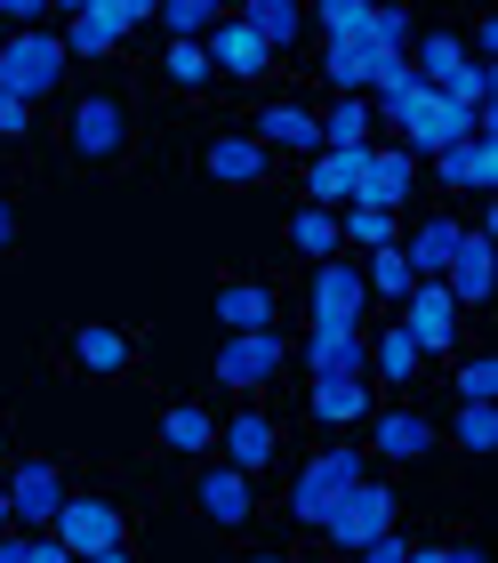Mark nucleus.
<instances>
[{
    "instance_id": "20",
    "label": "nucleus",
    "mask_w": 498,
    "mask_h": 563,
    "mask_svg": "<svg viewBox=\"0 0 498 563\" xmlns=\"http://www.w3.org/2000/svg\"><path fill=\"white\" fill-rule=\"evenodd\" d=\"M434 186L490 201V194H498V145H490V137H458L451 153H434Z\"/></svg>"
},
{
    "instance_id": "35",
    "label": "nucleus",
    "mask_w": 498,
    "mask_h": 563,
    "mask_svg": "<svg viewBox=\"0 0 498 563\" xmlns=\"http://www.w3.org/2000/svg\"><path fill=\"white\" fill-rule=\"evenodd\" d=\"M362 290H370V298H395V306H402V298L418 290V274L402 266V250H370V266H362Z\"/></svg>"
},
{
    "instance_id": "14",
    "label": "nucleus",
    "mask_w": 498,
    "mask_h": 563,
    "mask_svg": "<svg viewBox=\"0 0 498 563\" xmlns=\"http://www.w3.org/2000/svg\"><path fill=\"white\" fill-rule=\"evenodd\" d=\"M362 306H370V290H362V266L354 258H322L306 282V314L313 322H362Z\"/></svg>"
},
{
    "instance_id": "46",
    "label": "nucleus",
    "mask_w": 498,
    "mask_h": 563,
    "mask_svg": "<svg viewBox=\"0 0 498 563\" xmlns=\"http://www.w3.org/2000/svg\"><path fill=\"white\" fill-rule=\"evenodd\" d=\"M0 563H24V540H9V531H0Z\"/></svg>"
},
{
    "instance_id": "50",
    "label": "nucleus",
    "mask_w": 498,
    "mask_h": 563,
    "mask_svg": "<svg viewBox=\"0 0 498 563\" xmlns=\"http://www.w3.org/2000/svg\"><path fill=\"white\" fill-rule=\"evenodd\" d=\"M242 563H290V555H274V548H266V555H242Z\"/></svg>"
},
{
    "instance_id": "16",
    "label": "nucleus",
    "mask_w": 498,
    "mask_h": 563,
    "mask_svg": "<svg viewBox=\"0 0 498 563\" xmlns=\"http://www.w3.org/2000/svg\"><path fill=\"white\" fill-rule=\"evenodd\" d=\"M218 451H225V467H233V475H250V483H257V475H266L274 459H281V427H274L266 411H233V419L218 427Z\"/></svg>"
},
{
    "instance_id": "13",
    "label": "nucleus",
    "mask_w": 498,
    "mask_h": 563,
    "mask_svg": "<svg viewBox=\"0 0 498 563\" xmlns=\"http://www.w3.org/2000/svg\"><path fill=\"white\" fill-rule=\"evenodd\" d=\"M306 371L313 378H370V339H362V322H313L306 330Z\"/></svg>"
},
{
    "instance_id": "9",
    "label": "nucleus",
    "mask_w": 498,
    "mask_h": 563,
    "mask_svg": "<svg viewBox=\"0 0 498 563\" xmlns=\"http://www.w3.org/2000/svg\"><path fill=\"white\" fill-rule=\"evenodd\" d=\"M410 194H418V162H410L402 145H370V153H362V186H354L362 210L402 218V210H410Z\"/></svg>"
},
{
    "instance_id": "24",
    "label": "nucleus",
    "mask_w": 498,
    "mask_h": 563,
    "mask_svg": "<svg viewBox=\"0 0 498 563\" xmlns=\"http://www.w3.org/2000/svg\"><path fill=\"white\" fill-rule=\"evenodd\" d=\"M458 242H466V225H458L451 210H442V218L418 225L410 242H395V250H402V266H410L418 282H442V266H451V250H458Z\"/></svg>"
},
{
    "instance_id": "5",
    "label": "nucleus",
    "mask_w": 498,
    "mask_h": 563,
    "mask_svg": "<svg viewBox=\"0 0 498 563\" xmlns=\"http://www.w3.org/2000/svg\"><path fill=\"white\" fill-rule=\"evenodd\" d=\"M65 145H73V162H121V145H129V106H121L113 89L73 97V113H65Z\"/></svg>"
},
{
    "instance_id": "30",
    "label": "nucleus",
    "mask_w": 498,
    "mask_h": 563,
    "mask_svg": "<svg viewBox=\"0 0 498 563\" xmlns=\"http://www.w3.org/2000/svg\"><path fill=\"white\" fill-rule=\"evenodd\" d=\"M306 24L322 33V48H370V0H322L306 9Z\"/></svg>"
},
{
    "instance_id": "28",
    "label": "nucleus",
    "mask_w": 498,
    "mask_h": 563,
    "mask_svg": "<svg viewBox=\"0 0 498 563\" xmlns=\"http://www.w3.org/2000/svg\"><path fill=\"white\" fill-rule=\"evenodd\" d=\"M313 121H322V153H362L378 130L370 97H330V113H313Z\"/></svg>"
},
{
    "instance_id": "32",
    "label": "nucleus",
    "mask_w": 498,
    "mask_h": 563,
    "mask_svg": "<svg viewBox=\"0 0 498 563\" xmlns=\"http://www.w3.org/2000/svg\"><path fill=\"white\" fill-rule=\"evenodd\" d=\"M418 363H427V354L410 346V330H402V322H386L378 339H370V378H386V387H395V395H402L410 378H418Z\"/></svg>"
},
{
    "instance_id": "6",
    "label": "nucleus",
    "mask_w": 498,
    "mask_h": 563,
    "mask_svg": "<svg viewBox=\"0 0 498 563\" xmlns=\"http://www.w3.org/2000/svg\"><path fill=\"white\" fill-rule=\"evenodd\" d=\"M48 540H57L73 563H89V555H113L129 540V516H121L113 499H81V492H73L57 507V523H48Z\"/></svg>"
},
{
    "instance_id": "45",
    "label": "nucleus",
    "mask_w": 498,
    "mask_h": 563,
    "mask_svg": "<svg viewBox=\"0 0 498 563\" xmlns=\"http://www.w3.org/2000/svg\"><path fill=\"white\" fill-rule=\"evenodd\" d=\"M0 250H16V210L0 201Z\"/></svg>"
},
{
    "instance_id": "15",
    "label": "nucleus",
    "mask_w": 498,
    "mask_h": 563,
    "mask_svg": "<svg viewBox=\"0 0 498 563\" xmlns=\"http://www.w3.org/2000/svg\"><path fill=\"white\" fill-rule=\"evenodd\" d=\"M201 48H209V73H225V81H266V73H274V48L257 41L242 16H218Z\"/></svg>"
},
{
    "instance_id": "40",
    "label": "nucleus",
    "mask_w": 498,
    "mask_h": 563,
    "mask_svg": "<svg viewBox=\"0 0 498 563\" xmlns=\"http://www.w3.org/2000/svg\"><path fill=\"white\" fill-rule=\"evenodd\" d=\"M498 443V419H490V402H458V451L466 459H483Z\"/></svg>"
},
{
    "instance_id": "37",
    "label": "nucleus",
    "mask_w": 498,
    "mask_h": 563,
    "mask_svg": "<svg viewBox=\"0 0 498 563\" xmlns=\"http://www.w3.org/2000/svg\"><path fill=\"white\" fill-rule=\"evenodd\" d=\"M337 242H362V250H395V218H386V210H362V201H346V210H337Z\"/></svg>"
},
{
    "instance_id": "8",
    "label": "nucleus",
    "mask_w": 498,
    "mask_h": 563,
    "mask_svg": "<svg viewBox=\"0 0 498 563\" xmlns=\"http://www.w3.org/2000/svg\"><path fill=\"white\" fill-rule=\"evenodd\" d=\"M0 483H9V523H24V531H48L57 507L73 499V483H65L57 459H24V467H9Z\"/></svg>"
},
{
    "instance_id": "12",
    "label": "nucleus",
    "mask_w": 498,
    "mask_h": 563,
    "mask_svg": "<svg viewBox=\"0 0 498 563\" xmlns=\"http://www.w3.org/2000/svg\"><path fill=\"white\" fill-rule=\"evenodd\" d=\"M201 177H218L225 194H250V186H274V153L257 145L250 130H233V137H209L201 153Z\"/></svg>"
},
{
    "instance_id": "48",
    "label": "nucleus",
    "mask_w": 498,
    "mask_h": 563,
    "mask_svg": "<svg viewBox=\"0 0 498 563\" xmlns=\"http://www.w3.org/2000/svg\"><path fill=\"white\" fill-rule=\"evenodd\" d=\"M451 563H490V555L483 548H451Z\"/></svg>"
},
{
    "instance_id": "29",
    "label": "nucleus",
    "mask_w": 498,
    "mask_h": 563,
    "mask_svg": "<svg viewBox=\"0 0 498 563\" xmlns=\"http://www.w3.org/2000/svg\"><path fill=\"white\" fill-rule=\"evenodd\" d=\"M162 443H169L177 459L218 451V411H209V402H169V411H162Z\"/></svg>"
},
{
    "instance_id": "1",
    "label": "nucleus",
    "mask_w": 498,
    "mask_h": 563,
    "mask_svg": "<svg viewBox=\"0 0 498 563\" xmlns=\"http://www.w3.org/2000/svg\"><path fill=\"white\" fill-rule=\"evenodd\" d=\"M65 41H57V24H41V33H9L0 41V89L16 97V106H41V97H57L65 89Z\"/></svg>"
},
{
    "instance_id": "26",
    "label": "nucleus",
    "mask_w": 498,
    "mask_h": 563,
    "mask_svg": "<svg viewBox=\"0 0 498 563\" xmlns=\"http://www.w3.org/2000/svg\"><path fill=\"white\" fill-rule=\"evenodd\" d=\"M274 282H225L218 290V322H225V339H242V330H274Z\"/></svg>"
},
{
    "instance_id": "17",
    "label": "nucleus",
    "mask_w": 498,
    "mask_h": 563,
    "mask_svg": "<svg viewBox=\"0 0 498 563\" xmlns=\"http://www.w3.org/2000/svg\"><path fill=\"white\" fill-rule=\"evenodd\" d=\"M370 451L386 467H418V459L434 451V419L410 411V402H386V411H370Z\"/></svg>"
},
{
    "instance_id": "39",
    "label": "nucleus",
    "mask_w": 498,
    "mask_h": 563,
    "mask_svg": "<svg viewBox=\"0 0 498 563\" xmlns=\"http://www.w3.org/2000/svg\"><path fill=\"white\" fill-rule=\"evenodd\" d=\"M162 73H169L177 89H209V81H218V73H209V48H201V41H169V48H162Z\"/></svg>"
},
{
    "instance_id": "34",
    "label": "nucleus",
    "mask_w": 498,
    "mask_h": 563,
    "mask_svg": "<svg viewBox=\"0 0 498 563\" xmlns=\"http://www.w3.org/2000/svg\"><path fill=\"white\" fill-rule=\"evenodd\" d=\"M322 89L330 97H362L370 89V48H322Z\"/></svg>"
},
{
    "instance_id": "51",
    "label": "nucleus",
    "mask_w": 498,
    "mask_h": 563,
    "mask_svg": "<svg viewBox=\"0 0 498 563\" xmlns=\"http://www.w3.org/2000/svg\"><path fill=\"white\" fill-rule=\"evenodd\" d=\"M0 531H9V483H0Z\"/></svg>"
},
{
    "instance_id": "11",
    "label": "nucleus",
    "mask_w": 498,
    "mask_h": 563,
    "mask_svg": "<svg viewBox=\"0 0 498 563\" xmlns=\"http://www.w3.org/2000/svg\"><path fill=\"white\" fill-rule=\"evenodd\" d=\"M395 322L410 330L418 354H451V346H458V306H451V290H442V282H418V290L395 306Z\"/></svg>"
},
{
    "instance_id": "36",
    "label": "nucleus",
    "mask_w": 498,
    "mask_h": 563,
    "mask_svg": "<svg viewBox=\"0 0 498 563\" xmlns=\"http://www.w3.org/2000/svg\"><path fill=\"white\" fill-rule=\"evenodd\" d=\"M410 41H418V16L402 9H370V57H410Z\"/></svg>"
},
{
    "instance_id": "21",
    "label": "nucleus",
    "mask_w": 498,
    "mask_h": 563,
    "mask_svg": "<svg viewBox=\"0 0 498 563\" xmlns=\"http://www.w3.org/2000/svg\"><path fill=\"white\" fill-rule=\"evenodd\" d=\"M490 234H475V225H466V242L451 250V266H442V290H451V306L466 314V306H490Z\"/></svg>"
},
{
    "instance_id": "22",
    "label": "nucleus",
    "mask_w": 498,
    "mask_h": 563,
    "mask_svg": "<svg viewBox=\"0 0 498 563\" xmlns=\"http://www.w3.org/2000/svg\"><path fill=\"white\" fill-rule=\"evenodd\" d=\"M466 65H475V57H466V41L451 33V24H434V33H418V41H410V73H418V89H434V97L451 89Z\"/></svg>"
},
{
    "instance_id": "23",
    "label": "nucleus",
    "mask_w": 498,
    "mask_h": 563,
    "mask_svg": "<svg viewBox=\"0 0 498 563\" xmlns=\"http://www.w3.org/2000/svg\"><path fill=\"white\" fill-rule=\"evenodd\" d=\"M370 378H313V419H322L330 434H346V427H370Z\"/></svg>"
},
{
    "instance_id": "47",
    "label": "nucleus",
    "mask_w": 498,
    "mask_h": 563,
    "mask_svg": "<svg viewBox=\"0 0 498 563\" xmlns=\"http://www.w3.org/2000/svg\"><path fill=\"white\" fill-rule=\"evenodd\" d=\"M410 563H451V548H410Z\"/></svg>"
},
{
    "instance_id": "10",
    "label": "nucleus",
    "mask_w": 498,
    "mask_h": 563,
    "mask_svg": "<svg viewBox=\"0 0 498 563\" xmlns=\"http://www.w3.org/2000/svg\"><path fill=\"white\" fill-rule=\"evenodd\" d=\"M281 363H290L281 330H242V339H225V346H218V378H225V387H242V395L274 387V378H281Z\"/></svg>"
},
{
    "instance_id": "49",
    "label": "nucleus",
    "mask_w": 498,
    "mask_h": 563,
    "mask_svg": "<svg viewBox=\"0 0 498 563\" xmlns=\"http://www.w3.org/2000/svg\"><path fill=\"white\" fill-rule=\"evenodd\" d=\"M89 563H137V555H129V548H113V555H89Z\"/></svg>"
},
{
    "instance_id": "27",
    "label": "nucleus",
    "mask_w": 498,
    "mask_h": 563,
    "mask_svg": "<svg viewBox=\"0 0 498 563\" xmlns=\"http://www.w3.org/2000/svg\"><path fill=\"white\" fill-rule=\"evenodd\" d=\"M73 363H81L89 378H121L129 363H137V346H129L113 322H81L73 330Z\"/></svg>"
},
{
    "instance_id": "31",
    "label": "nucleus",
    "mask_w": 498,
    "mask_h": 563,
    "mask_svg": "<svg viewBox=\"0 0 498 563\" xmlns=\"http://www.w3.org/2000/svg\"><path fill=\"white\" fill-rule=\"evenodd\" d=\"M242 24H250V33L274 48V57L306 41V9H298V0H250V9H242Z\"/></svg>"
},
{
    "instance_id": "4",
    "label": "nucleus",
    "mask_w": 498,
    "mask_h": 563,
    "mask_svg": "<svg viewBox=\"0 0 498 563\" xmlns=\"http://www.w3.org/2000/svg\"><path fill=\"white\" fill-rule=\"evenodd\" d=\"M402 130V153L410 162H434V153H451L458 137H475V113H458V106H442L434 89H410L395 113H386Z\"/></svg>"
},
{
    "instance_id": "3",
    "label": "nucleus",
    "mask_w": 498,
    "mask_h": 563,
    "mask_svg": "<svg viewBox=\"0 0 498 563\" xmlns=\"http://www.w3.org/2000/svg\"><path fill=\"white\" fill-rule=\"evenodd\" d=\"M145 16H153L145 0H81V9L57 16V41H65V57H113Z\"/></svg>"
},
{
    "instance_id": "7",
    "label": "nucleus",
    "mask_w": 498,
    "mask_h": 563,
    "mask_svg": "<svg viewBox=\"0 0 498 563\" xmlns=\"http://www.w3.org/2000/svg\"><path fill=\"white\" fill-rule=\"evenodd\" d=\"M378 531H395V483H378V475H362L346 499L330 507V523H322V540L337 555H354V548H370Z\"/></svg>"
},
{
    "instance_id": "41",
    "label": "nucleus",
    "mask_w": 498,
    "mask_h": 563,
    "mask_svg": "<svg viewBox=\"0 0 498 563\" xmlns=\"http://www.w3.org/2000/svg\"><path fill=\"white\" fill-rule=\"evenodd\" d=\"M498 395V363H490V354H466V363H458V402H490Z\"/></svg>"
},
{
    "instance_id": "2",
    "label": "nucleus",
    "mask_w": 498,
    "mask_h": 563,
    "mask_svg": "<svg viewBox=\"0 0 498 563\" xmlns=\"http://www.w3.org/2000/svg\"><path fill=\"white\" fill-rule=\"evenodd\" d=\"M362 475H370V467H362V451H354V443H322V451H313L306 467H298V483H290V516H298L306 531H322V523H330V507L346 499Z\"/></svg>"
},
{
    "instance_id": "18",
    "label": "nucleus",
    "mask_w": 498,
    "mask_h": 563,
    "mask_svg": "<svg viewBox=\"0 0 498 563\" xmlns=\"http://www.w3.org/2000/svg\"><path fill=\"white\" fill-rule=\"evenodd\" d=\"M250 137L266 145V153H322V121H313V106H298V97H274V106H257L250 121Z\"/></svg>"
},
{
    "instance_id": "44",
    "label": "nucleus",
    "mask_w": 498,
    "mask_h": 563,
    "mask_svg": "<svg viewBox=\"0 0 498 563\" xmlns=\"http://www.w3.org/2000/svg\"><path fill=\"white\" fill-rule=\"evenodd\" d=\"M24 563H73V555L48 540V531H24Z\"/></svg>"
},
{
    "instance_id": "25",
    "label": "nucleus",
    "mask_w": 498,
    "mask_h": 563,
    "mask_svg": "<svg viewBox=\"0 0 498 563\" xmlns=\"http://www.w3.org/2000/svg\"><path fill=\"white\" fill-rule=\"evenodd\" d=\"M362 153H370V145H362ZM362 153H313V162H306V201H313V210H346V201H354Z\"/></svg>"
},
{
    "instance_id": "38",
    "label": "nucleus",
    "mask_w": 498,
    "mask_h": 563,
    "mask_svg": "<svg viewBox=\"0 0 498 563\" xmlns=\"http://www.w3.org/2000/svg\"><path fill=\"white\" fill-rule=\"evenodd\" d=\"M162 33L169 41H209V24H218V9H209V0H162Z\"/></svg>"
},
{
    "instance_id": "43",
    "label": "nucleus",
    "mask_w": 498,
    "mask_h": 563,
    "mask_svg": "<svg viewBox=\"0 0 498 563\" xmlns=\"http://www.w3.org/2000/svg\"><path fill=\"white\" fill-rule=\"evenodd\" d=\"M0 137H9V145H16V137H33V106H16L9 89H0Z\"/></svg>"
},
{
    "instance_id": "33",
    "label": "nucleus",
    "mask_w": 498,
    "mask_h": 563,
    "mask_svg": "<svg viewBox=\"0 0 498 563\" xmlns=\"http://www.w3.org/2000/svg\"><path fill=\"white\" fill-rule=\"evenodd\" d=\"M290 250H298V258H313V266H322V258H346V242H337V210H313V201H306V210L290 218Z\"/></svg>"
},
{
    "instance_id": "19",
    "label": "nucleus",
    "mask_w": 498,
    "mask_h": 563,
    "mask_svg": "<svg viewBox=\"0 0 498 563\" xmlns=\"http://www.w3.org/2000/svg\"><path fill=\"white\" fill-rule=\"evenodd\" d=\"M193 507H201V523L242 531V523L257 516V483H250V475H233L225 459H218V467H201V492H193Z\"/></svg>"
},
{
    "instance_id": "42",
    "label": "nucleus",
    "mask_w": 498,
    "mask_h": 563,
    "mask_svg": "<svg viewBox=\"0 0 498 563\" xmlns=\"http://www.w3.org/2000/svg\"><path fill=\"white\" fill-rule=\"evenodd\" d=\"M354 563H410V540L402 531H378L370 548H354Z\"/></svg>"
}]
</instances>
